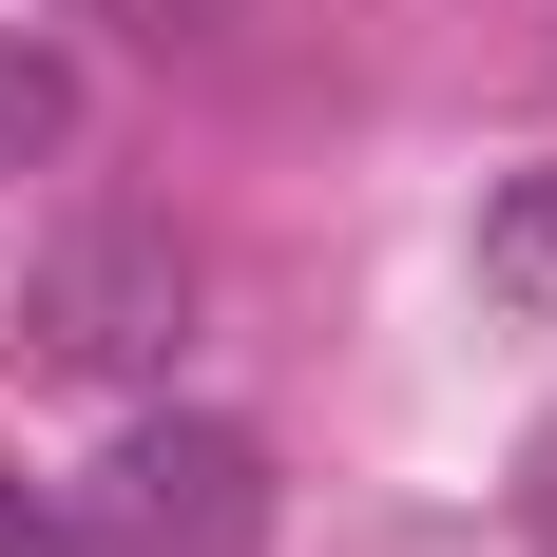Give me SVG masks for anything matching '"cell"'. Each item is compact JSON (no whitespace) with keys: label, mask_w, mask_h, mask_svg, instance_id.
I'll list each match as a JSON object with an SVG mask.
<instances>
[{"label":"cell","mask_w":557,"mask_h":557,"mask_svg":"<svg viewBox=\"0 0 557 557\" xmlns=\"http://www.w3.org/2000/svg\"><path fill=\"white\" fill-rule=\"evenodd\" d=\"M77 539H115V557H250L270 539V443L250 423H115L97 443V481H77Z\"/></svg>","instance_id":"obj_1"},{"label":"cell","mask_w":557,"mask_h":557,"mask_svg":"<svg viewBox=\"0 0 557 557\" xmlns=\"http://www.w3.org/2000/svg\"><path fill=\"white\" fill-rule=\"evenodd\" d=\"M173 327H193V250H173L154 212H97V231H58L39 270H20V346H39V366H77V385L173 366Z\"/></svg>","instance_id":"obj_2"},{"label":"cell","mask_w":557,"mask_h":557,"mask_svg":"<svg viewBox=\"0 0 557 557\" xmlns=\"http://www.w3.org/2000/svg\"><path fill=\"white\" fill-rule=\"evenodd\" d=\"M481 308H519V327H557V154L481 193Z\"/></svg>","instance_id":"obj_3"},{"label":"cell","mask_w":557,"mask_h":557,"mask_svg":"<svg viewBox=\"0 0 557 557\" xmlns=\"http://www.w3.org/2000/svg\"><path fill=\"white\" fill-rule=\"evenodd\" d=\"M39 154H77V58L0 20V173H39Z\"/></svg>","instance_id":"obj_4"},{"label":"cell","mask_w":557,"mask_h":557,"mask_svg":"<svg viewBox=\"0 0 557 557\" xmlns=\"http://www.w3.org/2000/svg\"><path fill=\"white\" fill-rule=\"evenodd\" d=\"M0 557H77V539H58V500H39V481H0Z\"/></svg>","instance_id":"obj_5"},{"label":"cell","mask_w":557,"mask_h":557,"mask_svg":"<svg viewBox=\"0 0 557 557\" xmlns=\"http://www.w3.org/2000/svg\"><path fill=\"white\" fill-rule=\"evenodd\" d=\"M519 539L557 557V423H539V443H519Z\"/></svg>","instance_id":"obj_6"}]
</instances>
